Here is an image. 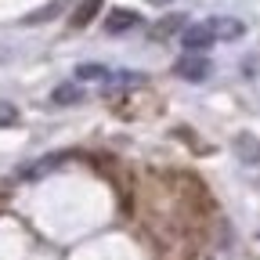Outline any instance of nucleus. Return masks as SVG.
<instances>
[{
	"mask_svg": "<svg viewBox=\"0 0 260 260\" xmlns=\"http://www.w3.org/2000/svg\"><path fill=\"white\" fill-rule=\"evenodd\" d=\"M141 18L134 15V11H112L109 18H105V32H112V37H116V32H126V29H134Z\"/></svg>",
	"mask_w": 260,
	"mask_h": 260,
	"instance_id": "nucleus-4",
	"label": "nucleus"
},
{
	"mask_svg": "<svg viewBox=\"0 0 260 260\" xmlns=\"http://www.w3.org/2000/svg\"><path fill=\"white\" fill-rule=\"evenodd\" d=\"M235 152H239L242 162H260V141L253 134H239L235 138Z\"/></svg>",
	"mask_w": 260,
	"mask_h": 260,
	"instance_id": "nucleus-5",
	"label": "nucleus"
},
{
	"mask_svg": "<svg viewBox=\"0 0 260 260\" xmlns=\"http://www.w3.org/2000/svg\"><path fill=\"white\" fill-rule=\"evenodd\" d=\"M148 4H155V8H167V4H174V0H148Z\"/></svg>",
	"mask_w": 260,
	"mask_h": 260,
	"instance_id": "nucleus-13",
	"label": "nucleus"
},
{
	"mask_svg": "<svg viewBox=\"0 0 260 260\" xmlns=\"http://www.w3.org/2000/svg\"><path fill=\"white\" fill-rule=\"evenodd\" d=\"M181 25H184V18H181V15H170V18H162V22L155 25V37H170V32L181 29Z\"/></svg>",
	"mask_w": 260,
	"mask_h": 260,
	"instance_id": "nucleus-11",
	"label": "nucleus"
},
{
	"mask_svg": "<svg viewBox=\"0 0 260 260\" xmlns=\"http://www.w3.org/2000/svg\"><path fill=\"white\" fill-rule=\"evenodd\" d=\"M210 32H213V40H239L246 25L239 18H210Z\"/></svg>",
	"mask_w": 260,
	"mask_h": 260,
	"instance_id": "nucleus-3",
	"label": "nucleus"
},
{
	"mask_svg": "<svg viewBox=\"0 0 260 260\" xmlns=\"http://www.w3.org/2000/svg\"><path fill=\"white\" fill-rule=\"evenodd\" d=\"M98 8H102V0H80V8L73 11V25H76V29H83V25L98 15Z\"/></svg>",
	"mask_w": 260,
	"mask_h": 260,
	"instance_id": "nucleus-6",
	"label": "nucleus"
},
{
	"mask_svg": "<svg viewBox=\"0 0 260 260\" xmlns=\"http://www.w3.org/2000/svg\"><path fill=\"white\" fill-rule=\"evenodd\" d=\"M61 159H65V155H47V159H40V162H32V167H25V170H22V177H25V181H32V177H40V174L54 170Z\"/></svg>",
	"mask_w": 260,
	"mask_h": 260,
	"instance_id": "nucleus-8",
	"label": "nucleus"
},
{
	"mask_svg": "<svg viewBox=\"0 0 260 260\" xmlns=\"http://www.w3.org/2000/svg\"><path fill=\"white\" fill-rule=\"evenodd\" d=\"M65 4H69V0H51L47 8H40V11H32V15H29L25 22H47V18H54V15H58V11H61Z\"/></svg>",
	"mask_w": 260,
	"mask_h": 260,
	"instance_id": "nucleus-10",
	"label": "nucleus"
},
{
	"mask_svg": "<svg viewBox=\"0 0 260 260\" xmlns=\"http://www.w3.org/2000/svg\"><path fill=\"white\" fill-rule=\"evenodd\" d=\"M76 76L80 80H109V69L105 65H94V61H83V65H76Z\"/></svg>",
	"mask_w": 260,
	"mask_h": 260,
	"instance_id": "nucleus-9",
	"label": "nucleus"
},
{
	"mask_svg": "<svg viewBox=\"0 0 260 260\" xmlns=\"http://www.w3.org/2000/svg\"><path fill=\"white\" fill-rule=\"evenodd\" d=\"M181 44H184L188 51H206V47L213 44V32H210V22H199V25H188V29L181 32Z\"/></svg>",
	"mask_w": 260,
	"mask_h": 260,
	"instance_id": "nucleus-2",
	"label": "nucleus"
},
{
	"mask_svg": "<svg viewBox=\"0 0 260 260\" xmlns=\"http://www.w3.org/2000/svg\"><path fill=\"white\" fill-rule=\"evenodd\" d=\"M18 123V109L11 102H0V126H15Z\"/></svg>",
	"mask_w": 260,
	"mask_h": 260,
	"instance_id": "nucleus-12",
	"label": "nucleus"
},
{
	"mask_svg": "<svg viewBox=\"0 0 260 260\" xmlns=\"http://www.w3.org/2000/svg\"><path fill=\"white\" fill-rule=\"evenodd\" d=\"M174 73H177L181 80H188V83H199V80L210 76V61H206V54H184V58L174 65Z\"/></svg>",
	"mask_w": 260,
	"mask_h": 260,
	"instance_id": "nucleus-1",
	"label": "nucleus"
},
{
	"mask_svg": "<svg viewBox=\"0 0 260 260\" xmlns=\"http://www.w3.org/2000/svg\"><path fill=\"white\" fill-rule=\"evenodd\" d=\"M54 102L58 105H76V102H83V90L80 87H73V83H61V87H54Z\"/></svg>",
	"mask_w": 260,
	"mask_h": 260,
	"instance_id": "nucleus-7",
	"label": "nucleus"
}]
</instances>
